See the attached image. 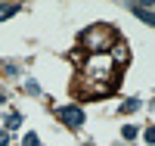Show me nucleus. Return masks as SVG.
Listing matches in <instances>:
<instances>
[{"mask_svg": "<svg viewBox=\"0 0 155 146\" xmlns=\"http://www.w3.org/2000/svg\"><path fill=\"white\" fill-rule=\"evenodd\" d=\"M118 41H121L118 31H115L112 25H106V22H96V25H90V28H84V31H81V50H87L90 56L112 50Z\"/></svg>", "mask_w": 155, "mask_h": 146, "instance_id": "1", "label": "nucleus"}, {"mask_svg": "<svg viewBox=\"0 0 155 146\" xmlns=\"http://www.w3.org/2000/svg\"><path fill=\"white\" fill-rule=\"evenodd\" d=\"M56 118H59L65 127H74V131H78V127L84 124V109H81V106H59V109H56Z\"/></svg>", "mask_w": 155, "mask_h": 146, "instance_id": "2", "label": "nucleus"}, {"mask_svg": "<svg viewBox=\"0 0 155 146\" xmlns=\"http://www.w3.org/2000/svg\"><path fill=\"white\" fill-rule=\"evenodd\" d=\"M109 59H112V62L121 69V65H124L127 59H130V50H127V44H124V41H118V44L112 47V56H109Z\"/></svg>", "mask_w": 155, "mask_h": 146, "instance_id": "3", "label": "nucleus"}, {"mask_svg": "<svg viewBox=\"0 0 155 146\" xmlns=\"http://www.w3.org/2000/svg\"><path fill=\"white\" fill-rule=\"evenodd\" d=\"M127 9L134 12V16H140V22H146V25H155V12L143 3H127Z\"/></svg>", "mask_w": 155, "mask_h": 146, "instance_id": "4", "label": "nucleus"}, {"mask_svg": "<svg viewBox=\"0 0 155 146\" xmlns=\"http://www.w3.org/2000/svg\"><path fill=\"white\" fill-rule=\"evenodd\" d=\"M19 9H22L19 3H0V22L12 19V16H16V12H19Z\"/></svg>", "mask_w": 155, "mask_h": 146, "instance_id": "5", "label": "nucleus"}, {"mask_svg": "<svg viewBox=\"0 0 155 146\" xmlns=\"http://www.w3.org/2000/svg\"><path fill=\"white\" fill-rule=\"evenodd\" d=\"M19 124H22V115H19V112H9V115H6V134H9V131H16Z\"/></svg>", "mask_w": 155, "mask_h": 146, "instance_id": "6", "label": "nucleus"}, {"mask_svg": "<svg viewBox=\"0 0 155 146\" xmlns=\"http://www.w3.org/2000/svg\"><path fill=\"white\" fill-rule=\"evenodd\" d=\"M140 109V100H124L121 103V112H137Z\"/></svg>", "mask_w": 155, "mask_h": 146, "instance_id": "7", "label": "nucleus"}, {"mask_svg": "<svg viewBox=\"0 0 155 146\" xmlns=\"http://www.w3.org/2000/svg\"><path fill=\"white\" fill-rule=\"evenodd\" d=\"M121 137H124V140H134V137H137V127H134V124H124V127H121Z\"/></svg>", "mask_w": 155, "mask_h": 146, "instance_id": "8", "label": "nucleus"}, {"mask_svg": "<svg viewBox=\"0 0 155 146\" xmlns=\"http://www.w3.org/2000/svg\"><path fill=\"white\" fill-rule=\"evenodd\" d=\"M25 90H28L31 97H41V87H37V81H25Z\"/></svg>", "mask_w": 155, "mask_h": 146, "instance_id": "9", "label": "nucleus"}, {"mask_svg": "<svg viewBox=\"0 0 155 146\" xmlns=\"http://www.w3.org/2000/svg\"><path fill=\"white\" fill-rule=\"evenodd\" d=\"M22 146H41V140H37V134H25Z\"/></svg>", "mask_w": 155, "mask_h": 146, "instance_id": "10", "label": "nucleus"}, {"mask_svg": "<svg viewBox=\"0 0 155 146\" xmlns=\"http://www.w3.org/2000/svg\"><path fill=\"white\" fill-rule=\"evenodd\" d=\"M143 140H146V143H155V131H152V127L143 131Z\"/></svg>", "mask_w": 155, "mask_h": 146, "instance_id": "11", "label": "nucleus"}, {"mask_svg": "<svg viewBox=\"0 0 155 146\" xmlns=\"http://www.w3.org/2000/svg\"><path fill=\"white\" fill-rule=\"evenodd\" d=\"M0 146H9V134L6 131H0Z\"/></svg>", "mask_w": 155, "mask_h": 146, "instance_id": "12", "label": "nucleus"}, {"mask_svg": "<svg viewBox=\"0 0 155 146\" xmlns=\"http://www.w3.org/2000/svg\"><path fill=\"white\" fill-rule=\"evenodd\" d=\"M3 103H6V97H3V93H0V106H3Z\"/></svg>", "mask_w": 155, "mask_h": 146, "instance_id": "13", "label": "nucleus"}]
</instances>
